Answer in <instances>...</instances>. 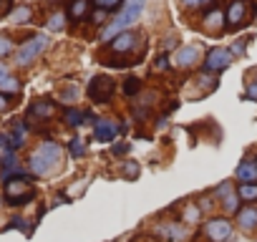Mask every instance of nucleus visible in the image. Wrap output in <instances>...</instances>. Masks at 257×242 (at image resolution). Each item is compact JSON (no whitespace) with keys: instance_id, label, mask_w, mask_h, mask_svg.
Here are the masks:
<instances>
[{"instance_id":"f257e3e1","label":"nucleus","mask_w":257,"mask_h":242,"mask_svg":"<svg viewBox=\"0 0 257 242\" xmlns=\"http://www.w3.org/2000/svg\"><path fill=\"white\" fill-rule=\"evenodd\" d=\"M202 232H204L207 242H229V237L234 232V222L227 214H214L204 222Z\"/></svg>"},{"instance_id":"f03ea898","label":"nucleus","mask_w":257,"mask_h":242,"mask_svg":"<svg viewBox=\"0 0 257 242\" xmlns=\"http://www.w3.org/2000/svg\"><path fill=\"white\" fill-rule=\"evenodd\" d=\"M48 46V38L43 36V33H38V36H33V38H28V41H23L21 43V48L16 51V63L21 66V68H28L41 53H43V48Z\"/></svg>"},{"instance_id":"7ed1b4c3","label":"nucleus","mask_w":257,"mask_h":242,"mask_svg":"<svg viewBox=\"0 0 257 242\" xmlns=\"http://www.w3.org/2000/svg\"><path fill=\"white\" fill-rule=\"evenodd\" d=\"M116 93V81L111 76H93L88 81V96L93 103H111Z\"/></svg>"},{"instance_id":"20e7f679","label":"nucleus","mask_w":257,"mask_h":242,"mask_svg":"<svg viewBox=\"0 0 257 242\" xmlns=\"http://www.w3.org/2000/svg\"><path fill=\"white\" fill-rule=\"evenodd\" d=\"M234 61V56L229 53V48H209L204 61H202V68L207 73H222L224 68H229Z\"/></svg>"},{"instance_id":"39448f33","label":"nucleus","mask_w":257,"mask_h":242,"mask_svg":"<svg viewBox=\"0 0 257 242\" xmlns=\"http://www.w3.org/2000/svg\"><path fill=\"white\" fill-rule=\"evenodd\" d=\"M152 234L162 242H184L189 232L184 229V224L179 219H167V222H157Z\"/></svg>"},{"instance_id":"423d86ee","label":"nucleus","mask_w":257,"mask_h":242,"mask_svg":"<svg viewBox=\"0 0 257 242\" xmlns=\"http://www.w3.org/2000/svg\"><path fill=\"white\" fill-rule=\"evenodd\" d=\"M247 6H249L247 0H232V3L227 6V11H224L227 28L237 31V28H242V26L249 23V18H247Z\"/></svg>"},{"instance_id":"0eeeda50","label":"nucleus","mask_w":257,"mask_h":242,"mask_svg":"<svg viewBox=\"0 0 257 242\" xmlns=\"http://www.w3.org/2000/svg\"><path fill=\"white\" fill-rule=\"evenodd\" d=\"M202 61V51H199V46H184V48H179L174 56H172V66L174 68H192V66H197Z\"/></svg>"},{"instance_id":"6e6552de","label":"nucleus","mask_w":257,"mask_h":242,"mask_svg":"<svg viewBox=\"0 0 257 242\" xmlns=\"http://www.w3.org/2000/svg\"><path fill=\"white\" fill-rule=\"evenodd\" d=\"M116 134H121L118 124H113L111 118H96V124H93V142L108 144V142L116 139Z\"/></svg>"},{"instance_id":"1a4fd4ad","label":"nucleus","mask_w":257,"mask_h":242,"mask_svg":"<svg viewBox=\"0 0 257 242\" xmlns=\"http://www.w3.org/2000/svg\"><path fill=\"white\" fill-rule=\"evenodd\" d=\"M234 177H237L239 184H257V164H254V157L247 154V157L237 164Z\"/></svg>"},{"instance_id":"9d476101","label":"nucleus","mask_w":257,"mask_h":242,"mask_svg":"<svg viewBox=\"0 0 257 242\" xmlns=\"http://www.w3.org/2000/svg\"><path fill=\"white\" fill-rule=\"evenodd\" d=\"M234 217H237V227L242 232H254L257 229V207L254 204H242V209Z\"/></svg>"},{"instance_id":"9b49d317","label":"nucleus","mask_w":257,"mask_h":242,"mask_svg":"<svg viewBox=\"0 0 257 242\" xmlns=\"http://www.w3.org/2000/svg\"><path fill=\"white\" fill-rule=\"evenodd\" d=\"M144 6H147V0H126V3H123V8H121V16H118V18L126 23V28L132 26L139 16H142Z\"/></svg>"},{"instance_id":"f8f14e48","label":"nucleus","mask_w":257,"mask_h":242,"mask_svg":"<svg viewBox=\"0 0 257 242\" xmlns=\"http://www.w3.org/2000/svg\"><path fill=\"white\" fill-rule=\"evenodd\" d=\"M36 154L41 157V159H46L51 167H56L58 164V159H61V147H58V142H41V147L36 149Z\"/></svg>"},{"instance_id":"ddd939ff","label":"nucleus","mask_w":257,"mask_h":242,"mask_svg":"<svg viewBox=\"0 0 257 242\" xmlns=\"http://www.w3.org/2000/svg\"><path fill=\"white\" fill-rule=\"evenodd\" d=\"M202 26H204V31H209V33H219V31H224V26H227L224 13H222L219 8H212V11L204 16Z\"/></svg>"},{"instance_id":"4468645a","label":"nucleus","mask_w":257,"mask_h":242,"mask_svg":"<svg viewBox=\"0 0 257 242\" xmlns=\"http://www.w3.org/2000/svg\"><path fill=\"white\" fill-rule=\"evenodd\" d=\"M18 88H21V81H18L6 66H0V91L11 96V93H16Z\"/></svg>"},{"instance_id":"2eb2a0df","label":"nucleus","mask_w":257,"mask_h":242,"mask_svg":"<svg viewBox=\"0 0 257 242\" xmlns=\"http://www.w3.org/2000/svg\"><path fill=\"white\" fill-rule=\"evenodd\" d=\"M199 219H202V209H199V204H197V202H184L179 222H182V224H197Z\"/></svg>"},{"instance_id":"dca6fc26","label":"nucleus","mask_w":257,"mask_h":242,"mask_svg":"<svg viewBox=\"0 0 257 242\" xmlns=\"http://www.w3.org/2000/svg\"><path fill=\"white\" fill-rule=\"evenodd\" d=\"M26 132H28V127L23 124V121H16V124H13V129H11V134H8L13 152H18V149L26 147Z\"/></svg>"},{"instance_id":"f3484780","label":"nucleus","mask_w":257,"mask_h":242,"mask_svg":"<svg viewBox=\"0 0 257 242\" xmlns=\"http://www.w3.org/2000/svg\"><path fill=\"white\" fill-rule=\"evenodd\" d=\"M53 111H56V106H53L51 101H33L31 108H28V113L36 116V118H51Z\"/></svg>"},{"instance_id":"a211bd4d","label":"nucleus","mask_w":257,"mask_h":242,"mask_svg":"<svg viewBox=\"0 0 257 242\" xmlns=\"http://www.w3.org/2000/svg\"><path fill=\"white\" fill-rule=\"evenodd\" d=\"M31 21H33V8H31V6H18V8L11 11V23L26 26V23H31Z\"/></svg>"},{"instance_id":"6ab92c4d","label":"nucleus","mask_w":257,"mask_h":242,"mask_svg":"<svg viewBox=\"0 0 257 242\" xmlns=\"http://www.w3.org/2000/svg\"><path fill=\"white\" fill-rule=\"evenodd\" d=\"M63 124H68V127H81V124H86V111H78V108H73V106H66V108H63Z\"/></svg>"},{"instance_id":"aec40b11","label":"nucleus","mask_w":257,"mask_h":242,"mask_svg":"<svg viewBox=\"0 0 257 242\" xmlns=\"http://www.w3.org/2000/svg\"><path fill=\"white\" fill-rule=\"evenodd\" d=\"M142 88H144V83H142V78H137V76H128V78H123V83H121V93L128 96V98L139 96Z\"/></svg>"},{"instance_id":"412c9836","label":"nucleus","mask_w":257,"mask_h":242,"mask_svg":"<svg viewBox=\"0 0 257 242\" xmlns=\"http://www.w3.org/2000/svg\"><path fill=\"white\" fill-rule=\"evenodd\" d=\"M219 204H222V209H224V214H227V217H232V214H237V212L242 209V199L237 197V192H232L229 197H224Z\"/></svg>"},{"instance_id":"4be33fe9","label":"nucleus","mask_w":257,"mask_h":242,"mask_svg":"<svg viewBox=\"0 0 257 242\" xmlns=\"http://www.w3.org/2000/svg\"><path fill=\"white\" fill-rule=\"evenodd\" d=\"M88 11V0H71V8H68V16L73 21H81V18H88L86 16Z\"/></svg>"},{"instance_id":"5701e85b","label":"nucleus","mask_w":257,"mask_h":242,"mask_svg":"<svg viewBox=\"0 0 257 242\" xmlns=\"http://www.w3.org/2000/svg\"><path fill=\"white\" fill-rule=\"evenodd\" d=\"M139 172H142L139 162H132V159H126V162H121V174H123V179H128V182H134V179L139 177Z\"/></svg>"},{"instance_id":"b1692460","label":"nucleus","mask_w":257,"mask_h":242,"mask_svg":"<svg viewBox=\"0 0 257 242\" xmlns=\"http://www.w3.org/2000/svg\"><path fill=\"white\" fill-rule=\"evenodd\" d=\"M237 197L242 202H257V184H237Z\"/></svg>"},{"instance_id":"393cba45","label":"nucleus","mask_w":257,"mask_h":242,"mask_svg":"<svg viewBox=\"0 0 257 242\" xmlns=\"http://www.w3.org/2000/svg\"><path fill=\"white\" fill-rule=\"evenodd\" d=\"M93 3H96V8L103 11V13H116V11L123 8L126 0H93Z\"/></svg>"},{"instance_id":"a878e982","label":"nucleus","mask_w":257,"mask_h":242,"mask_svg":"<svg viewBox=\"0 0 257 242\" xmlns=\"http://www.w3.org/2000/svg\"><path fill=\"white\" fill-rule=\"evenodd\" d=\"M68 152H71V157H73V159L86 157V142H83L81 137H73V139L68 142Z\"/></svg>"},{"instance_id":"bb28decb","label":"nucleus","mask_w":257,"mask_h":242,"mask_svg":"<svg viewBox=\"0 0 257 242\" xmlns=\"http://www.w3.org/2000/svg\"><path fill=\"white\" fill-rule=\"evenodd\" d=\"M232 192H237V187H234L232 182H222V184H219L212 194H214V199H217V202H222V199H224V197H229Z\"/></svg>"},{"instance_id":"cd10ccee","label":"nucleus","mask_w":257,"mask_h":242,"mask_svg":"<svg viewBox=\"0 0 257 242\" xmlns=\"http://www.w3.org/2000/svg\"><path fill=\"white\" fill-rule=\"evenodd\" d=\"M61 101H63V103H73V101H78V86H76V83H68V86L61 91Z\"/></svg>"},{"instance_id":"c85d7f7f","label":"nucleus","mask_w":257,"mask_h":242,"mask_svg":"<svg viewBox=\"0 0 257 242\" xmlns=\"http://www.w3.org/2000/svg\"><path fill=\"white\" fill-rule=\"evenodd\" d=\"M169 68H174V66H172V58H169L167 53H159V56L154 58V71H169Z\"/></svg>"},{"instance_id":"c756f323","label":"nucleus","mask_w":257,"mask_h":242,"mask_svg":"<svg viewBox=\"0 0 257 242\" xmlns=\"http://www.w3.org/2000/svg\"><path fill=\"white\" fill-rule=\"evenodd\" d=\"M13 53V41L8 36H0V58H6Z\"/></svg>"},{"instance_id":"7c9ffc66","label":"nucleus","mask_w":257,"mask_h":242,"mask_svg":"<svg viewBox=\"0 0 257 242\" xmlns=\"http://www.w3.org/2000/svg\"><path fill=\"white\" fill-rule=\"evenodd\" d=\"M242 101H257V81H247V91L242 93Z\"/></svg>"},{"instance_id":"2f4dec72","label":"nucleus","mask_w":257,"mask_h":242,"mask_svg":"<svg viewBox=\"0 0 257 242\" xmlns=\"http://www.w3.org/2000/svg\"><path fill=\"white\" fill-rule=\"evenodd\" d=\"M63 21H66V16H63V13H56V16H51L48 28H51V31H63Z\"/></svg>"},{"instance_id":"473e14b6","label":"nucleus","mask_w":257,"mask_h":242,"mask_svg":"<svg viewBox=\"0 0 257 242\" xmlns=\"http://www.w3.org/2000/svg\"><path fill=\"white\" fill-rule=\"evenodd\" d=\"M177 43H179V36H174V33H169L164 41H162V53H167V51H172V48H177Z\"/></svg>"},{"instance_id":"72a5a7b5","label":"nucleus","mask_w":257,"mask_h":242,"mask_svg":"<svg viewBox=\"0 0 257 242\" xmlns=\"http://www.w3.org/2000/svg\"><path fill=\"white\" fill-rule=\"evenodd\" d=\"M249 41H252V38H249V36H244V38H239V41H237V43H234V46H232V48H229V53H232V56H234V53H237V56H242V53H244V48H247V43H249Z\"/></svg>"},{"instance_id":"f704fd0d","label":"nucleus","mask_w":257,"mask_h":242,"mask_svg":"<svg viewBox=\"0 0 257 242\" xmlns=\"http://www.w3.org/2000/svg\"><path fill=\"white\" fill-rule=\"evenodd\" d=\"M128 149H132V144H126V142H116V144H111V154H113V157H123Z\"/></svg>"},{"instance_id":"c9c22d12","label":"nucleus","mask_w":257,"mask_h":242,"mask_svg":"<svg viewBox=\"0 0 257 242\" xmlns=\"http://www.w3.org/2000/svg\"><path fill=\"white\" fill-rule=\"evenodd\" d=\"M207 3H209V0H182V8L184 11H197V8H202Z\"/></svg>"},{"instance_id":"e433bc0d","label":"nucleus","mask_w":257,"mask_h":242,"mask_svg":"<svg viewBox=\"0 0 257 242\" xmlns=\"http://www.w3.org/2000/svg\"><path fill=\"white\" fill-rule=\"evenodd\" d=\"M11 11H13V0H0V18L11 16Z\"/></svg>"},{"instance_id":"4c0bfd02","label":"nucleus","mask_w":257,"mask_h":242,"mask_svg":"<svg viewBox=\"0 0 257 242\" xmlns=\"http://www.w3.org/2000/svg\"><path fill=\"white\" fill-rule=\"evenodd\" d=\"M199 209H202V214L212 209V199H209V194H204V197H199Z\"/></svg>"},{"instance_id":"58836bf2","label":"nucleus","mask_w":257,"mask_h":242,"mask_svg":"<svg viewBox=\"0 0 257 242\" xmlns=\"http://www.w3.org/2000/svg\"><path fill=\"white\" fill-rule=\"evenodd\" d=\"M11 106V96L8 93H3V91H0V111H6Z\"/></svg>"},{"instance_id":"ea45409f","label":"nucleus","mask_w":257,"mask_h":242,"mask_svg":"<svg viewBox=\"0 0 257 242\" xmlns=\"http://www.w3.org/2000/svg\"><path fill=\"white\" fill-rule=\"evenodd\" d=\"M132 242H162V239H157L154 234H147V237H134Z\"/></svg>"},{"instance_id":"a19ab883","label":"nucleus","mask_w":257,"mask_h":242,"mask_svg":"<svg viewBox=\"0 0 257 242\" xmlns=\"http://www.w3.org/2000/svg\"><path fill=\"white\" fill-rule=\"evenodd\" d=\"M254 164H257V154H254Z\"/></svg>"}]
</instances>
